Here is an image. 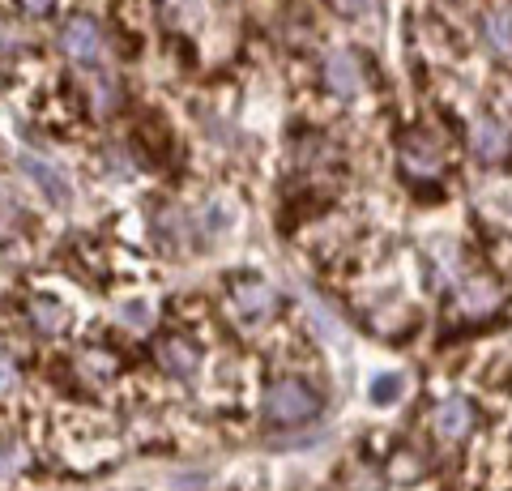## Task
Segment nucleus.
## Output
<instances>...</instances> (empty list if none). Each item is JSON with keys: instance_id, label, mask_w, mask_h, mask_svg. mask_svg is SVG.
Instances as JSON below:
<instances>
[{"instance_id": "f257e3e1", "label": "nucleus", "mask_w": 512, "mask_h": 491, "mask_svg": "<svg viewBox=\"0 0 512 491\" xmlns=\"http://www.w3.org/2000/svg\"><path fill=\"white\" fill-rule=\"evenodd\" d=\"M320 415V398L316 389H308L303 380L286 376L278 385H269L265 393V419L278 423V427H299V423H312Z\"/></svg>"}, {"instance_id": "f03ea898", "label": "nucleus", "mask_w": 512, "mask_h": 491, "mask_svg": "<svg viewBox=\"0 0 512 491\" xmlns=\"http://www.w3.org/2000/svg\"><path fill=\"white\" fill-rule=\"evenodd\" d=\"M60 52L73 60V65H94L103 56V30L90 13H73L60 30Z\"/></svg>"}, {"instance_id": "7ed1b4c3", "label": "nucleus", "mask_w": 512, "mask_h": 491, "mask_svg": "<svg viewBox=\"0 0 512 491\" xmlns=\"http://www.w3.org/2000/svg\"><path fill=\"white\" fill-rule=\"evenodd\" d=\"M478 423V410L470 398H444L436 406V415H431V427H436V436L448 440V445H461V440H470Z\"/></svg>"}, {"instance_id": "20e7f679", "label": "nucleus", "mask_w": 512, "mask_h": 491, "mask_svg": "<svg viewBox=\"0 0 512 491\" xmlns=\"http://www.w3.org/2000/svg\"><path fill=\"white\" fill-rule=\"evenodd\" d=\"M440 167H444V154L427 133H406L402 137V171L410 180H431Z\"/></svg>"}, {"instance_id": "39448f33", "label": "nucleus", "mask_w": 512, "mask_h": 491, "mask_svg": "<svg viewBox=\"0 0 512 491\" xmlns=\"http://www.w3.org/2000/svg\"><path fill=\"white\" fill-rule=\"evenodd\" d=\"M231 304H235V312L244 316V321H256V325H261V321H269V316H274L278 295H274V287H269V282L248 278V282H235Z\"/></svg>"}, {"instance_id": "423d86ee", "label": "nucleus", "mask_w": 512, "mask_h": 491, "mask_svg": "<svg viewBox=\"0 0 512 491\" xmlns=\"http://www.w3.org/2000/svg\"><path fill=\"white\" fill-rule=\"evenodd\" d=\"M470 146H474V154L483 158V163H504L508 146H512V133H508L504 120L483 116V120H474V129H470Z\"/></svg>"}, {"instance_id": "0eeeda50", "label": "nucleus", "mask_w": 512, "mask_h": 491, "mask_svg": "<svg viewBox=\"0 0 512 491\" xmlns=\"http://www.w3.org/2000/svg\"><path fill=\"white\" fill-rule=\"evenodd\" d=\"M325 86L333 94H342V99H350V94L363 90V65L355 52H333L325 60Z\"/></svg>"}, {"instance_id": "6e6552de", "label": "nucleus", "mask_w": 512, "mask_h": 491, "mask_svg": "<svg viewBox=\"0 0 512 491\" xmlns=\"http://www.w3.org/2000/svg\"><path fill=\"white\" fill-rule=\"evenodd\" d=\"M158 363H163L171 376H192V372L201 368V351H197V342L171 334V338L158 342Z\"/></svg>"}, {"instance_id": "1a4fd4ad", "label": "nucleus", "mask_w": 512, "mask_h": 491, "mask_svg": "<svg viewBox=\"0 0 512 491\" xmlns=\"http://www.w3.org/2000/svg\"><path fill=\"white\" fill-rule=\"evenodd\" d=\"M483 39L491 52L512 56V5H491L483 13Z\"/></svg>"}, {"instance_id": "9d476101", "label": "nucleus", "mask_w": 512, "mask_h": 491, "mask_svg": "<svg viewBox=\"0 0 512 491\" xmlns=\"http://www.w3.org/2000/svg\"><path fill=\"white\" fill-rule=\"evenodd\" d=\"M26 316H30V325L39 329L43 338H52V334H60L64 329V308L56 304V299H47V295H35L26 304Z\"/></svg>"}, {"instance_id": "9b49d317", "label": "nucleus", "mask_w": 512, "mask_h": 491, "mask_svg": "<svg viewBox=\"0 0 512 491\" xmlns=\"http://www.w3.org/2000/svg\"><path fill=\"white\" fill-rule=\"evenodd\" d=\"M495 304H500V287H495L491 278H474V282H466V291H461V308L466 312H491Z\"/></svg>"}, {"instance_id": "f8f14e48", "label": "nucleus", "mask_w": 512, "mask_h": 491, "mask_svg": "<svg viewBox=\"0 0 512 491\" xmlns=\"http://www.w3.org/2000/svg\"><path fill=\"white\" fill-rule=\"evenodd\" d=\"M77 368L86 372V380H90V385H107V380H111V372H116L120 363L111 359V355H103V351H86L82 359H77Z\"/></svg>"}, {"instance_id": "ddd939ff", "label": "nucleus", "mask_w": 512, "mask_h": 491, "mask_svg": "<svg viewBox=\"0 0 512 491\" xmlns=\"http://www.w3.org/2000/svg\"><path fill=\"white\" fill-rule=\"evenodd\" d=\"M22 466H26L22 445H0V474H13V470H22Z\"/></svg>"}, {"instance_id": "4468645a", "label": "nucleus", "mask_w": 512, "mask_h": 491, "mask_svg": "<svg viewBox=\"0 0 512 491\" xmlns=\"http://www.w3.org/2000/svg\"><path fill=\"white\" fill-rule=\"evenodd\" d=\"M22 167H26V171H35V176H39V184L47 188V193H56V197L64 201V188L56 184V171H47V167H39V163H35V158H26V163H22Z\"/></svg>"}, {"instance_id": "2eb2a0df", "label": "nucleus", "mask_w": 512, "mask_h": 491, "mask_svg": "<svg viewBox=\"0 0 512 491\" xmlns=\"http://www.w3.org/2000/svg\"><path fill=\"white\" fill-rule=\"evenodd\" d=\"M397 393H402V380H397V376H380L376 380V389H372V402H389V398H397Z\"/></svg>"}, {"instance_id": "dca6fc26", "label": "nucleus", "mask_w": 512, "mask_h": 491, "mask_svg": "<svg viewBox=\"0 0 512 491\" xmlns=\"http://www.w3.org/2000/svg\"><path fill=\"white\" fill-rule=\"evenodd\" d=\"M13 385H18V368H13V359L0 351V393H9Z\"/></svg>"}, {"instance_id": "f3484780", "label": "nucleus", "mask_w": 512, "mask_h": 491, "mask_svg": "<svg viewBox=\"0 0 512 491\" xmlns=\"http://www.w3.org/2000/svg\"><path fill=\"white\" fill-rule=\"evenodd\" d=\"M18 5L30 13V18H39V13H47V9L56 5V0H18Z\"/></svg>"}]
</instances>
